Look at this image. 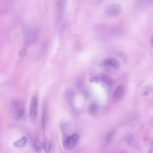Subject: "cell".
I'll use <instances>...</instances> for the list:
<instances>
[{
  "mask_svg": "<svg viewBox=\"0 0 153 153\" xmlns=\"http://www.w3.org/2000/svg\"><path fill=\"white\" fill-rule=\"evenodd\" d=\"M39 31L38 28L25 26L23 30L25 43L30 45L35 42L37 40Z\"/></svg>",
  "mask_w": 153,
  "mask_h": 153,
  "instance_id": "1",
  "label": "cell"
},
{
  "mask_svg": "<svg viewBox=\"0 0 153 153\" xmlns=\"http://www.w3.org/2000/svg\"><path fill=\"white\" fill-rule=\"evenodd\" d=\"M10 111L11 114L14 119L20 120L23 118L25 114L23 103L20 100H14L11 104Z\"/></svg>",
  "mask_w": 153,
  "mask_h": 153,
  "instance_id": "2",
  "label": "cell"
},
{
  "mask_svg": "<svg viewBox=\"0 0 153 153\" xmlns=\"http://www.w3.org/2000/svg\"><path fill=\"white\" fill-rule=\"evenodd\" d=\"M79 139V136L77 134H74L70 136H65L63 139L64 146L68 149H72L76 145Z\"/></svg>",
  "mask_w": 153,
  "mask_h": 153,
  "instance_id": "3",
  "label": "cell"
},
{
  "mask_svg": "<svg viewBox=\"0 0 153 153\" xmlns=\"http://www.w3.org/2000/svg\"><path fill=\"white\" fill-rule=\"evenodd\" d=\"M105 11L109 15L113 16H119L122 12V8L119 4L116 3L110 4L105 7Z\"/></svg>",
  "mask_w": 153,
  "mask_h": 153,
  "instance_id": "4",
  "label": "cell"
},
{
  "mask_svg": "<svg viewBox=\"0 0 153 153\" xmlns=\"http://www.w3.org/2000/svg\"><path fill=\"white\" fill-rule=\"evenodd\" d=\"M38 98L36 95H33L31 97L29 110V114L30 118L35 120L36 117L37 112Z\"/></svg>",
  "mask_w": 153,
  "mask_h": 153,
  "instance_id": "5",
  "label": "cell"
},
{
  "mask_svg": "<svg viewBox=\"0 0 153 153\" xmlns=\"http://www.w3.org/2000/svg\"><path fill=\"white\" fill-rule=\"evenodd\" d=\"M124 93L123 86L119 85L115 90L113 95V100L115 102L119 101L123 97Z\"/></svg>",
  "mask_w": 153,
  "mask_h": 153,
  "instance_id": "6",
  "label": "cell"
},
{
  "mask_svg": "<svg viewBox=\"0 0 153 153\" xmlns=\"http://www.w3.org/2000/svg\"><path fill=\"white\" fill-rule=\"evenodd\" d=\"M125 139L126 144L131 148L137 150L139 148L138 143L132 134H130L127 135Z\"/></svg>",
  "mask_w": 153,
  "mask_h": 153,
  "instance_id": "7",
  "label": "cell"
},
{
  "mask_svg": "<svg viewBox=\"0 0 153 153\" xmlns=\"http://www.w3.org/2000/svg\"><path fill=\"white\" fill-rule=\"evenodd\" d=\"M103 65L107 66L112 67L115 69H118L120 66L119 62L117 60L113 58H108L104 60Z\"/></svg>",
  "mask_w": 153,
  "mask_h": 153,
  "instance_id": "8",
  "label": "cell"
},
{
  "mask_svg": "<svg viewBox=\"0 0 153 153\" xmlns=\"http://www.w3.org/2000/svg\"><path fill=\"white\" fill-rule=\"evenodd\" d=\"M48 115V105L46 101L44 102L42 109L41 122L42 126L44 131L46 127Z\"/></svg>",
  "mask_w": 153,
  "mask_h": 153,
  "instance_id": "9",
  "label": "cell"
},
{
  "mask_svg": "<svg viewBox=\"0 0 153 153\" xmlns=\"http://www.w3.org/2000/svg\"><path fill=\"white\" fill-rule=\"evenodd\" d=\"M66 99L71 105L73 104V102L75 96V92L72 88H68L66 91L65 94Z\"/></svg>",
  "mask_w": 153,
  "mask_h": 153,
  "instance_id": "10",
  "label": "cell"
},
{
  "mask_svg": "<svg viewBox=\"0 0 153 153\" xmlns=\"http://www.w3.org/2000/svg\"><path fill=\"white\" fill-rule=\"evenodd\" d=\"M98 109V105L95 102H92L89 105L88 108V113L91 115L96 114Z\"/></svg>",
  "mask_w": 153,
  "mask_h": 153,
  "instance_id": "11",
  "label": "cell"
},
{
  "mask_svg": "<svg viewBox=\"0 0 153 153\" xmlns=\"http://www.w3.org/2000/svg\"><path fill=\"white\" fill-rule=\"evenodd\" d=\"M43 147L45 153H50L52 149L51 141L49 140H46L43 143Z\"/></svg>",
  "mask_w": 153,
  "mask_h": 153,
  "instance_id": "12",
  "label": "cell"
},
{
  "mask_svg": "<svg viewBox=\"0 0 153 153\" xmlns=\"http://www.w3.org/2000/svg\"><path fill=\"white\" fill-rule=\"evenodd\" d=\"M33 146L36 153H41L42 151V146L39 138H35L33 141Z\"/></svg>",
  "mask_w": 153,
  "mask_h": 153,
  "instance_id": "13",
  "label": "cell"
},
{
  "mask_svg": "<svg viewBox=\"0 0 153 153\" xmlns=\"http://www.w3.org/2000/svg\"><path fill=\"white\" fill-rule=\"evenodd\" d=\"M27 142V139L25 137H22L19 140L14 143V145L16 147L22 148L24 147Z\"/></svg>",
  "mask_w": 153,
  "mask_h": 153,
  "instance_id": "14",
  "label": "cell"
},
{
  "mask_svg": "<svg viewBox=\"0 0 153 153\" xmlns=\"http://www.w3.org/2000/svg\"><path fill=\"white\" fill-rule=\"evenodd\" d=\"M152 89V87L150 85H146L142 87L140 90L141 94L143 96L149 95L151 93Z\"/></svg>",
  "mask_w": 153,
  "mask_h": 153,
  "instance_id": "15",
  "label": "cell"
},
{
  "mask_svg": "<svg viewBox=\"0 0 153 153\" xmlns=\"http://www.w3.org/2000/svg\"><path fill=\"white\" fill-rule=\"evenodd\" d=\"M85 74H82L78 77L76 81V85L78 88L81 89L83 87L85 79Z\"/></svg>",
  "mask_w": 153,
  "mask_h": 153,
  "instance_id": "16",
  "label": "cell"
},
{
  "mask_svg": "<svg viewBox=\"0 0 153 153\" xmlns=\"http://www.w3.org/2000/svg\"><path fill=\"white\" fill-rule=\"evenodd\" d=\"M100 78L102 82L105 85H110L113 83V81L112 79L107 75H102L100 77Z\"/></svg>",
  "mask_w": 153,
  "mask_h": 153,
  "instance_id": "17",
  "label": "cell"
},
{
  "mask_svg": "<svg viewBox=\"0 0 153 153\" xmlns=\"http://www.w3.org/2000/svg\"><path fill=\"white\" fill-rule=\"evenodd\" d=\"M115 134V131L114 130L111 131L107 134L105 138V143L106 144L109 143L112 140Z\"/></svg>",
  "mask_w": 153,
  "mask_h": 153,
  "instance_id": "18",
  "label": "cell"
},
{
  "mask_svg": "<svg viewBox=\"0 0 153 153\" xmlns=\"http://www.w3.org/2000/svg\"><path fill=\"white\" fill-rule=\"evenodd\" d=\"M27 49L26 48H22L19 52V56L21 57L24 56L27 54Z\"/></svg>",
  "mask_w": 153,
  "mask_h": 153,
  "instance_id": "19",
  "label": "cell"
},
{
  "mask_svg": "<svg viewBox=\"0 0 153 153\" xmlns=\"http://www.w3.org/2000/svg\"><path fill=\"white\" fill-rule=\"evenodd\" d=\"M101 81L100 77L98 76H95L91 78L90 79V81L91 82L95 83H99Z\"/></svg>",
  "mask_w": 153,
  "mask_h": 153,
  "instance_id": "20",
  "label": "cell"
},
{
  "mask_svg": "<svg viewBox=\"0 0 153 153\" xmlns=\"http://www.w3.org/2000/svg\"><path fill=\"white\" fill-rule=\"evenodd\" d=\"M149 153H153V140L151 141L150 143Z\"/></svg>",
  "mask_w": 153,
  "mask_h": 153,
  "instance_id": "21",
  "label": "cell"
},
{
  "mask_svg": "<svg viewBox=\"0 0 153 153\" xmlns=\"http://www.w3.org/2000/svg\"><path fill=\"white\" fill-rule=\"evenodd\" d=\"M151 44L153 45V36L152 37L151 39Z\"/></svg>",
  "mask_w": 153,
  "mask_h": 153,
  "instance_id": "22",
  "label": "cell"
},
{
  "mask_svg": "<svg viewBox=\"0 0 153 153\" xmlns=\"http://www.w3.org/2000/svg\"><path fill=\"white\" fill-rule=\"evenodd\" d=\"M119 153H127L126 152L124 151H121L119 152Z\"/></svg>",
  "mask_w": 153,
  "mask_h": 153,
  "instance_id": "23",
  "label": "cell"
}]
</instances>
